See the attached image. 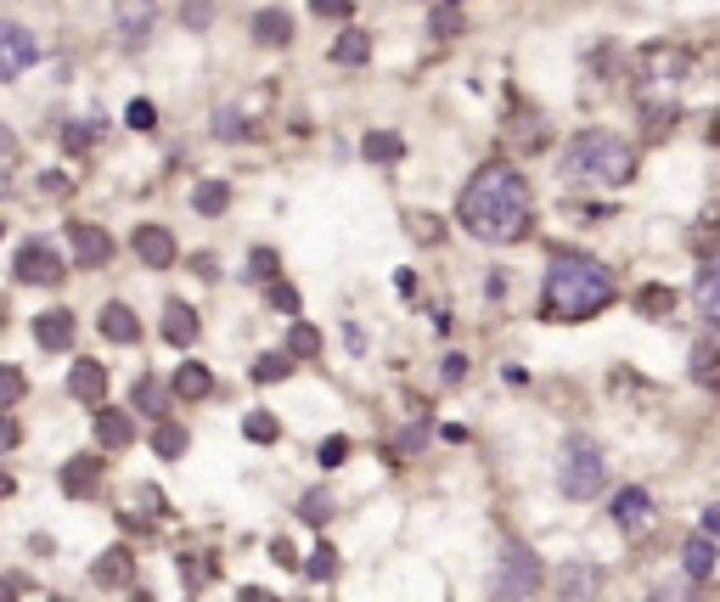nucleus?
Listing matches in <instances>:
<instances>
[{
	"mask_svg": "<svg viewBox=\"0 0 720 602\" xmlns=\"http://www.w3.org/2000/svg\"><path fill=\"white\" fill-rule=\"evenodd\" d=\"M457 220L479 242H523L534 225V192L523 181V169L507 158L473 169V181L462 187V203H457Z\"/></svg>",
	"mask_w": 720,
	"mask_h": 602,
	"instance_id": "obj_1",
	"label": "nucleus"
},
{
	"mask_svg": "<svg viewBox=\"0 0 720 602\" xmlns=\"http://www.w3.org/2000/svg\"><path fill=\"white\" fill-rule=\"evenodd\" d=\"M613 304V271L580 248L552 253L547 282H540V315L547 321H591Z\"/></svg>",
	"mask_w": 720,
	"mask_h": 602,
	"instance_id": "obj_2",
	"label": "nucleus"
},
{
	"mask_svg": "<svg viewBox=\"0 0 720 602\" xmlns=\"http://www.w3.org/2000/svg\"><path fill=\"white\" fill-rule=\"evenodd\" d=\"M563 181H580V187H624L637 175V147L613 130H580L569 147H563Z\"/></svg>",
	"mask_w": 720,
	"mask_h": 602,
	"instance_id": "obj_3",
	"label": "nucleus"
},
{
	"mask_svg": "<svg viewBox=\"0 0 720 602\" xmlns=\"http://www.w3.org/2000/svg\"><path fill=\"white\" fill-rule=\"evenodd\" d=\"M692 79V57L681 51V46H653L648 57H642V73H637V97H642V108H648V119L659 113H670L676 108V97H681V84Z\"/></svg>",
	"mask_w": 720,
	"mask_h": 602,
	"instance_id": "obj_4",
	"label": "nucleus"
},
{
	"mask_svg": "<svg viewBox=\"0 0 720 602\" xmlns=\"http://www.w3.org/2000/svg\"><path fill=\"white\" fill-rule=\"evenodd\" d=\"M608 484V462H602V445L591 434H569L563 451H558V490L569 501H597Z\"/></svg>",
	"mask_w": 720,
	"mask_h": 602,
	"instance_id": "obj_5",
	"label": "nucleus"
},
{
	"mask_svg": "<svg viewBox=\"0 0 720 602\" xmlns=\"http://www.w3.org/2000/svg\"><path fill=\"white\" fill-rule=\"evenodd\" d=\"M529 591H540V558L523 541H507L496 563V602H523Z\"/></svg>",
	"mask_w": 720,
	"mask_h": 602,
	"instance_id": "obj_6",
	"label": "nucleus"
},
{
	"mask_svg": "<svg viewBox=\"0 0 720 602\" xmlns=\"http://www.w3.org/2000/svg\"><path fill=\"white\" fill-rule=\"evenodd\" d=\"M34 62H40V40H34L23 23L0 18V84H7V79H23Z\"/></svg>",
	"mask_w": 720,
	"mask_h": 602,
	"instance_id": "obj_7",
	"label": "nucleus"
},
{
	"mask_svg": "<svg viewBox=\"0 0 720 602\" xmlns=\"http://www.w3.org/2000/svg\"><path fill=\"white\" fill-rule=\"evenodd\" d=\"M12 277L29 282V288H57V282H62V253L46 248V242H23V248L12 253Z\"/></svg>",
	"mask_w": 720,
	"mask_h": 602,
	"instance_id": "obj_8",
	"label": "nucleus"
},
{
	"mask_svg": "<svg viewBox=\"0 0 720 602\" xmlns=\"http://www.w3.org/2000/svg\"><path fill=\"white\" fill-rule=\"evenodd\" d=\"M608 512H613V524H619L624 535H637V530L653 524V495H648L642 484H624V490L608 501Z\"/></svg>",
	"mask_w": 720,
	"mask_h": 602,
	"instance_id": "obj_9",
	"label": "nucleus"
},
{
	"mask_svg": "<svg viewBox=\"0 0 720 602\" xmlns=\"http://www.w3.org/2000/svg\"><path fill=\"white\" fill-rule=\"evenodd\" d=\"M68 248H73L79 265H108V260H113V237H108L102 225H90V220H73V225H68Z\"/></svg>",
	"mask_w": 720,
	"mask_h": 602,
	"instance_id": "obj_10",
	"label": "nucleus"
},
{
	"mask_svg": "<svg viewBox=\"0 0 720 602\" xmlns=\"http://www.w3.org/2000/svg\"><path fill=\"white\" fill-rule=\"evenodd\" d=\"M136 260L152 265V271H169L180 260V248H174V237L163 225H136Z\"/></svg>",
	"mask_w": 720,
	"mask_h": 602,
	"instance_id": "obj_11",
	"label": "nucleus"
},
{
	"mask_svg": "<svg viewBox=\"0 0 720 602\" xmlns=\"http://www.w3.org/2000/svg\"><path fill=\"white\" fill-rule=\"evenodd\" d=\"M68 394L102 411V400H108V367H102V361H73V372H68Z\"/></svg>",
	"mask_w": 720,
	"mask_h": 602,
	"instance_id": "obj_12",
	"label": "nucleus"
},
{
	"mask_svg": "<svg viewBox=\"0 0 720 602\" xmlns=\"http://www.w3.org/2000/svg\"><path fill=\"white\" fill-rule=\"evenodd\" d=\"M73 332H79V321H73L68 310H46V315H34V343H40V350H51V355L73 350Z\"/></svg>",
	"mask_w": 720,
	"mask_h": 602,
	"instance_id": "obj_13",
	"label": "nucleus"
},
{
	"mask_svg": "<svg viewBox=\"0 0 720 602\" xmlns=\"http://www.w3.org/2000/svg\"><path fill=\"white\" fill-rule=\"evenodd\" d=\"M158 23V0H119V40L124 46H141Z\"/></svg>",
	"mask_w": 720,
	"mask_h": 602,
	"instance_id": "obj_14",
	"label": "nucleus"
},
{
	"mask_svg": "<svg viewBox=\"0 0 720 602\" xmlns=\"http://www.w3.org/2000/svg\"><path fill=\"white\" fill-rule=\"evenodd\" d=\"M692 383L709 389V394H720V332H709V338L692 343Z\"/></svg>",
	"mask_w": 720,
	"mask_h": 602,
	"instance_id": "obj_15",
	"label": "nucleus"
},
{
	"mask_svg": "<svg viewBox=\"0 0 720 602\" xmlns=\"http://www.w3.org/2000/svg\"><path fill=\"white\" fill-rule=\"evenodd\" d=\"M163 338L174 343V350L198 343V310H192V304H180V299H169V304H163Z\"/></svg>",
	"mask_w": 720,
	"mask_h": 602,
	"instance_id": "obj_16",
	"label": "nucleus"
},
{
	"mask_svg": "<svg viewBox=\"0 0 720 602\" xmlns=\"http://www.w3.org/2000/svg\"><path fill=\"white\" fill-rule=\"evenodd\" d=\"M97 440H102L108 451H124V445L136 440V417H130V411L102 405V411H97Z\"/></svg>",
	"mask_w": 720,
	"mask_h": 602,
	"instance_id": "obj_17",
	"label": "nucleus"
},
{
	"mask_svg": "<svg viewBox=\"0 0 720 602\" xmlns=\"http://www.w3.org/2000/svg\"><path fill=\"white\" fill-rule=\"evenodd\" d=\"M97 327H102V338H108V343H136V338H141L136 310H130V304H119V299H113V304H102V321H97Z\"/></svg>",
	"mask_w": 720,
	"mask_h": 602,
	"instance_id": "obj_18",
	"label": "nucleus"
},
{
	"mask_svg": "<svg viewBox=\"0 0 720 602\" xmlns=\"http://www.w3.org/2000/svg\"><path fill=\"white\" fill-rule=\"evenodd\" d=\"M130 574H136L130 546H108L97 563H90V580H97V585H130Z\"/></svg>",
	"mask_w": 720,
	"mask_h": 602,
	"instance_id": "obj_19",
	"label": "nucleus"
},
{
	"mask_svg": "<svg viewBox=\"0 0 720 602\" xmlns=\"http://www.w3.org/2000/svg\"><path fill=\"white\" fill-rule=\"evenodd\" d=\"M169 389H174L180 400H209V394H214V372H209L203 361H187V367L174 372V383H169Z\"/></svg>",
	"mask_w": 720,
	"mask_h": 602,
	"instance_id": "obj_20",
	"label": "nucleus"
},
{
	"mask_svg": "<svg viewBox=\"0 0 720 602\" xmlns=\"http://www.w3.org/2000/svg\"><path fill=\"white\" fill-rule=\"evenodd\" d=\"M681 569H687V580H709L714 574V535H687Z\"/></svg>",
	"mask_w": 720,
	"mask_h": 602,
	"instance_id": "obj_21",
	"label": "nucleus"
},
{
	"mask_svg": "<svg viewBox=\"0 0 720 602\" xmlns=\"http://www.w3.org/2000/svg\"><path fill=\"white\" fill-rule=\"evenodd\" d=\"M591 591H597V563H563V569H558V596L586 602Z\"/></svg>",
	"mask_w": 720,
	"mask_h": 602,
	"instance_id": "obj_22",
	"label": "nucleus"
},
{
	"mask_svg": "<svg viewBox=\"0 0 720 602\" xmlns=\"http://www.w3.org/2000/svg\"><path fill=\"white\" fill-rule=\"evenodd\" d=\"M253 40H259V46H277V51H282V46H293V18H288V12H277V7L259 12V18H253Z\"/></svg>",
	"mask_w": 720,
	"mask_h": 602,
	"instance_id": "obj_23",
	"label": "nucleus"
},
{
	"mask_svg": "<svg viewBox=\"0 0 720 602\" xmlns=\"http://www.w3.org/2000/svg\"><path fill=\"white\" fill-rule=\"evenodd\" d=\"M97 479H102V462H97V456H73V462L62 468V490H68L73 501L97 490Z\"/></svg>",
	"mask_w": 720,
	"mask_h": 602,
	"instance_id": "obj_24",
	"label": "nucleus"
},
{
	"mask_svg": "<svg viewBox=\"0 0 720 602\" xmlns=\"http://www.w3.org/2000/svg\"><path fill=\"white\" fill-rule=\"evenodd\" d=\"M332 62H343V68H367V62H372V40L360 34V29H343L338 46H332Z\"/></svg>",
	"mask_w": 720,
	"mask_h": 602,
	"instance_id": "obj_25",
	"label": "nucleus"
},
{
	"mask_svg": "<svg viewBox=\"0 0 720 602\" xmlns=\"http://www.w3.org/2000/svg\"><path fill=\"white\" fill-rule=\"evenodd\" d=\"M187 445H192V440H187V428H180V422H158V428H152V451H158L163 462H180V456H187Z\"/></svg>",
	"mask_w": 720,
	"mask_h": 602,
	"instance_id": "obj_26",
	"label": "nucleus"
},
{
	"mask_svg": "<svg viewBox=\"0 0 720 602\" xmlns=\"http://www.w3.org/2000/svg\"><path fill=\"white\" fill-rule=\"evenodd\" d=\"M192 209H198L203 220H220V214L231 209V187H226V181H203V187L192 192Z\"/></svg>",
	"mask_w": 720,
	"mask_h": 602,
	"instance_id": "obj_27",
	"label": "nucleus"
},
{
	"mask_svg": "<svg viewBox=\"0 0 720 602\" xmlns=\"http://www.w3.org/2000/svg\"><path fill=\"white\" fill-rule=\"evenodd\" d=\"M698 310H703V321L720 332V260L698 277Z\"/></svg>",
	"mask_w": 720,
	"mask_h": 602,
	"instance_id": "obj_28",
	"label": "nucleus"
},
{
	"mask_svg": "<svg viewBox=\"0 0 720 602\" xmlns=\"http://www.w3.org/2000/svg\"><path fill=\"white\" fill-rule=\"evenodd\" d=\"M214 136H226V141H253V119L226 102V108H214Z\"/></svg>",
	"mask_w": 720,
	"mask_h": 602,
	"instance_id": "obj_29",
	"label": "nucleus"
},
{
	"mask_svg": "<svg viewBox=\"0 0 720 602\" xmlns=\"http://www.w3.org/2000/svg\"><path fill=\"white\" fill-rule=\"evenodd\" d=\"M288 355H293V361H316V355H321V332H316L310 321H293V327H288Z\"/></svg>",
	"mask_w": 720,
	"mask_h": 602,
	"instance_id": "obj_30",
	"label": "nucleus"
},
{
	"mask_svg": "<svg viewBox=\"0 0 720 602\" xmlns=\"http://www.w3.org/2000/svg\"><path fill=\"white\" fill-rule=\"evenodd\" d=\"M360 152H367V158H372V163H394V158H400V152H406V141H400V136H394V130H372V136H367V141H360Z\"/></svg>",
	"mask_w": 720,
	"mask_h": 602,
	"instance_id": "obj_31",
	"label": "nucleus"
},
{
	"mask_svg": "<svg viewBox=\"0 0 720 602\" xmlns=\"http://www.w3.org/2000/svg\"><path fill=\"white\" fill-rule=\"evenodd\" d=\"M136 411H147L152 422H169V417H163V411H169V394H163V383L141 378V383H136Z\"/></svg>",
	"mask_w": 720,
	"mask_h": 602,
	"instance_id": "obj_32",
	"label": "nucleus"
},
{
	"mask_svg": "<svg viewBox=\"0 0 720 602\" xmlns=\"http://www.w3.org/2000/svg\"><path fill=\"white\" fill-rule=\"evenodd\" d=\"M242 434H248L253 445H277V440H282V422L264 417V411H248V417H242Z\"/></svg>",
	"mask_w": 720,
	"mask_h": 602,
	"instance_id": "obj_33",
	"label": "nucleus"
},
{
	"mask_svg": "<svg viewBox=\"0 0 720 602\" xmlns=\"http://www.w3.org/2000/svg\"><path fill=\"white\" fill-rule=\"evenodd\" d=\"M288 372H293V355H288V350H270V355L253 361V383H282Z\"/></svg>",
	"mask_w": 720,
	"mask_h": 602,
	"instance_id": "obj_34",
	"label": "nucleus"
},
{
	"mask_svg": "<svg viewBox=\"0 0 720 602\" xmlns=\"http://www.w3.org/2000/svg\"><path fill=\"white\" fill-rule=\"evenodd\" d=\"M277 271H282V260H277L270 248H253V253H248V277H253V282H264V288H270V282H282Z\"/></svg>",
	"mask_w": 720,
	"mask_h": 602,
	"instance_id": "obj_35",
	"label": "nucleus"
},
{
	"mask_svg": "<svg viewBox=\"0 0 720 602\" xmlns=\"http://www.w3.org/2000/svg\"><path fill=\"white\" fill-rule=\"evenodd\" d=\"M23 394H29V378L12 361H0V405H18Z\"/></svg>",
	"mask_w": 720,
	"mask_h": 602,
	"instance_id": "obj_36",
	"label": "nucleus"
},
{
	"mask_svg": "<svg viewBox=\"0 0 720 602\" xmlns=\"http://www.w3.org/2000/svg\"><path fill=\"white\" fill-rule=\"evenodd\" d=\"M299 519H304V524H316V530H321V524H327V519H332V495H327V490H310V495H304V501H299Z\"/></svg>",
	"mask_w": 720,
	"mask_h": 602,
	"instance_id": "obj_37",
	"label": "nucleus"
},
{
	"mask_svg": "<svg viewBox=\"0 0 720 602\" xmlns=\"http://www.w3.org/2000/svg\"><path fill=\"white\" fill-rule=\"evenodd\" d=\"M304 574H310V580H332V574H338V558H332V546H316V552L304 558Z\"/></svg>",
	"mask_w": 720,
	"mask_h": 602,
	"instance_id": "obj_38",
	"label": "nucleus"
},
{
	"mask_svg": "<svg viewBox=\"0 0 720 602\" xmlns=\"http://www.w3.org/2000/svg\"><path fill=\"white\" fill-rule=\"evenodd\" d=\"M270 304H277L282 315H293V321H299V293H293L288 282H270Z\"/></svg>",
	"mask_w": 720,
	"mask_h": 602,
	"instance_id": "obj_39",
	"label": "nucleus"
},
{
	"mask_svg": "<svg viewBox=\"0 0 720 602\" xmlns=\"http://www.w3.org/2000/svg\"><path fill=\"white\" fill-rule=\"evenodd\" d=\"M637 304H642L648 315H653V310L664 315V310H670V288H642V293H637Z\"/></svg>",
	"mask_w": 720,
	"mask_h": 602,
	"instance_id": "obj_40",
	"label": "nucleus"
},
{
	"mask_svg": "<svg viewBox=\"0 0 720 602\" xmlns=\"http://www.w3.org/2000/svg\"><path fill=\"white\" fill-rule=\"evenodd\" d=\"M349 456V440L343 434H332V440H321V468H338Z\"/></svg>",
	"mask_w": 720,
	"mask_h": 602,
	"instance_id": "obj_41",
	"label": "nucleus"
},
{
	"mask_svg": "<svg viewBox=\"0 0 720 602\" xmlns=\"http://www.w3.org/2000/svg\"><path fill=\"white\" fill-rule=\"evenodd\" d=\"M648 602H698V591L692 585H653Z\"/></svg>",
	"mask_w": 720,
	"mask_h": 602,
	"instance_id": "obj_42",
	"label": "nucleus"
},
{
	"mask_svg": "<svg viewBox=\"0 0 720 602\" xmlns=\"http://www.w3.org/2000/svg\"><path fill=\"white\" fill-rule=\"evenodd\" d=\"M462 29V12H457V0H450L444 12H433V34H457Z\"/></svg>",
	"mask_w": 720,
	"mask_h": 602,
	"instance_id": "obj_43",
	"label": "nucleus"
},
{
	"mask_svg": "<svg viewBox=\"0 0 720 602\" xmlns=\"http://www.w3.org/2000/svg\"><path fill=\"white\" fill-rule=\"evenodd\" d=\"M310 7H316L321 18H349V7H354V0H310Z\"/></svg>",
	"mask_w": 720,
	"mask_h": 602,
	"instance_id": "obj_44",
	"label": "nucleus"
},
{
	"mask_svg": "<svg viewBox=\"0 0 720 602\" xmlns=\"http://www.w3.org/2000/svg\"><path fill=\"white\" fill-rule=\"evenodd\" d=\"M439 372H444V383H462V378H468V361H462V355H444Z\"/></svg>",
	"mask_w": 720,
	"mask_h": 602,
	"instance_id": "obj_45",
	"label": "nucleus"
},
{
	"mask_svg": "<svg viewBox=\"0 0 720 602\" xmlns=\"http://www.w3.org/2000/svg\"><path fill=\"white\" fill-rule=\"evenodd\" d=\"M152 119H158L152 102H130V124H136V130H152Z\"/></svg>",
	"mask_w": 720,
	"mask_h": 602,
	"instance_id": "obj_46",
	"label": "nucleus"
},
{
	"mask_svg": "<svg viewBox=\"0 0 720 602\" xmlns=\"http://www.w3.org/2000/svg\"><path fill=\"white\" fill-rule=\"evenodd\" d=\"M40 192H51V198H68L73 187H68V175H40Z\"/></svg>",
	"mask_w": 720,
	"mask_h": 602,
	"instance_id": "obj_47",
	"label": "nucleus"
},
{
	"mask_svg": "<svg viewBox=\"0 0 720 602\" xmlns=\"http://www.w3.org/2000/svg\"><path fill=\"white\" fill-rule=\"evenodd\" d=\"M237 602H277V591H264V585H242Z\"/></svg>",
	"mask_w": 720,
	"mask_h": 602,
	"instance_id": "obj_48",
	"label": "nucleus"
},
{
	"mask_svg": "<svg viewBox=\"0 0 720 602\" xmlns=\"http://www.w3.org/2000/svg\"><path fill=\"white\" fill-rule=\"evenodd\" d=\"M90 147V130L84 124H68V152H84Z\"/></svg>",
	"mask_w": 720,
	"mask_h": 602,
	"instance_id": "obj_49",
	"label": "nucleus"
},
{
	"mask_svg": "<svg viewBox=\"0 0 720 602\" xmlns=\"http://www.w3.org/2000/svg\"><path fill=\"white\" fill-rule=\"evenodd\" d=\"M411 225H417V237H422V242H433V237H439V220H428V214H411Z\"/></svg>",
	"mask_w": 720,
	"mask_h": 602,
	"instance_id": "obj_50",
	"label": "nucleus"
},
{
	"mask_svg": "<svg viewBox=\"0 0 720 602\" xmlns=\"http://www.w3.org/2000/svg\"><path fill=\"white\" fill-rule=\"evenodd\" d=\"M12 445H18V422L0 417V451H12Z\"/></svg>",
	"mask_w": 720,
	"mask_h": 602,
	"instance_id": "obj_51",
	"label": "nucleus"
},
{
	"mask_svg": "<svg viewBox=\"0 0 720 602\" xmlns=\"http://www.w3.org/2000/svg\"><path fill=\"white\" fill-rule=\"evenodd\" d=\"M422 440H428V428L417 422V428H411V434H400V451H422Z\"/></svg>",
	"mask_w": 720,
	"mask_h": 602,
	"instance_id": "obj_52",
	"label": "nucleus"
},
{
	"mask_svg": "<svg viewBox=\"0 0 720 602\" xmlns=\"http://www.w3.org/2000/svg\"><path fill=\"white\" fill-rule=\"evenodd\" d=\"M703 535L720 541V501H709V512H703Z\"/></svg>",
	"mask_w": 720,
	"mask_h": 602,
	"instance_id": "obj_53",
	"label": "nucleus"
},
{
	"mask_svg": "<svg viewBox=\"0 0 720 602\" xmlns=\"http://www.w3.org/2000/svg\"><path fill=\"white\" fill-rule=\"evenodd\" d=\"M136 495H141V512H158V490H152V484H141Z\"/></svg>",
	"mask_w": 720,
	"mask_h": 602,
	"instance_id": "obj_54",
	"label": "nucleus"
},
{
	"mask_svg": "<svg viewBox=\"0 0 720 602\" xmlns=\"http://www.w3.org/2000/svg\"><path fill=\"white\" fill-rule=\"evenodd\" d=\"M0 602H18V585H12L7 574H0Z\"/></svg>",
	"mask_w": 720,
	"mask_h": 602,
	"instance_id": "obj_55",
	"label": "nucleus"
},
{
	"mask_svg": "<svg viewBox=\"0 0 720 602\" xmlns=\"http://www.w3.org/2000/svg\"><path fill=\"white\" fill-rule=\"evenodd\" d=\"M0 152H12V130L7 124H0Z\"/></svg>",
	"mask_w": 720,
	"mask_h": 602,
	"instance_id": "obj_56",
	"label": "nucleus"
},
{
	"mask_svg": "<svg viewBox=\"0 0 720 602\" xmlns=\"http://www.w3.org/2000/svg\"><path fill=\"white\" fill-rule=\"evenodd\" d=\"M0 495H12V473H0Z\"/></svg>",
	"mask_w": 720,
	"mask_h": 602,
	"instance_id": "obj_57",
	"label": "nucleus"
},
{
	"mask_svg": "<svg viewBox=\"0 0 720 602\" xmlns=\"http://www.w3.org/2000/svg\"><path fill=\"white\" fill-rule=\"evenodd\" d=\"M709 130H714V141H720V113H714V124H709Z\"/></svg>",
	"mask_w": 720,
	"mask_h": 602,
	"instance_id": "obj_58",
	"label": "nucleus"
},
{
	"mask_svg": "<svg viewBox=\"0 0 720 602\" xmlns=\"http://www.w3.org/2000/svg\"><path fill=\"white\" fill-rule=\"evenodd\" d=\"M51 602H73V596H51Z\"/></svg>",
	"mask_w": 720,
	"mask_h": 602,
	"instance_id": "obj_59",
	"label": "nucleus"
},
{
	"mask_svg": "<svg viewBox=\"0 0 720 602\" xmlns=\"http://www.w3.org/2000/svg\"><path fill=\"white\" fill-rule=\"evenodd\" d=\"M0 231H7V225H0Z\"/></svg>",
	"mask_w": 720,
	"mask_h": 602,
	"instance_id": "obj_60",
	"label": "nucleus"
}]
</instances>
